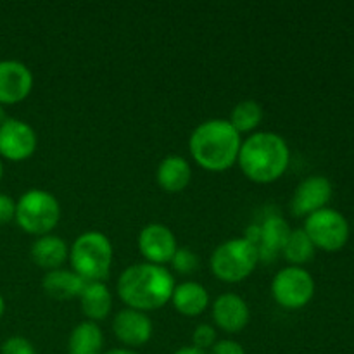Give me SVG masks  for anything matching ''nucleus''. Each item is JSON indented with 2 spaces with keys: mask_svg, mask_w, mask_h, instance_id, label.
I'll return each instance as SVG.
<instances>
[{
  "mask_svg": "<svg viewBox=\"0 0 354 354\" xmlns=\"http://www.w3.org/2000/svg\"><path fill=\"white\" fill-rule=\"evenodd\" d=\"M332 197V183L328 178L320 175L308 176L294 190L290 201V211L294 216H310L317 211L324 209Z\"/></svg>",
  "mask_w": 354,
  "mask_h": 354,
  "instance_id": "4468645a",
  "label": "nucleus"
},
{
  "mask_svg": "<svg viewBox=\"0 0 354 354\" xmlns=\"http://www.w3.org/2000/svg\"><path fill=\"white\" fill-rule=\"evenodd\" d=\"M0 354H37L33 342L21 335L7 337L0 346Z\"/></svg>",
  "mask_w": 354,
  "mask_h": 354,
  "instance_id": "a878e982",
  "label": "nucleus"
},
{
  "mask_svg": "<svg viewBox=\"0 0 354 354\" xmlns=\"http://www.w3.org/2000/svg\"><path fill=\"white\" fill-rule=\"evenodd\" d=\"M289 234L290 227L282 216H268L263 223H259V242L256 245L259 261L270 263L279 258Z\"/></svg>",
  "mask_w": 354,
  "mask_h": 354,
  "instance_id": "2eb2a0df",
  "label": "nucleus"
},
{
  "mask_svg": "<svg viewBox=\"0 0 354 354\" xmlns=\"http://www.w3.org/2000/svg\"><path fill=\"white\" fill-rule=\"evenodd\" d=\"M113 332L124 348L135 351V348H142L151 341L154 325L147 313L124 308L113 318Z\"/></svg>",
  "mask_w": 354,
  "mask_h": 354,
  "instance_id": "ddd939ff",
  "label": "nucleus"
},
{
  "mask_svg": "<svg viewBox=\"0 0 354 354\" xmlns=\"http://www.w3.org/2000/svg\"><path fill=\"white\" fill-rule=\"evenodd\" d=\"M232 127L239 131V133H251L256 128L259 127V123L263 121V107L261 104L256 102L252 99L241 100L237 106L232 109L230 118H228Z\"/></svg>",
  "mask_w": 354,
  "mask_h": 354,
  "instance_id": "4be33fe9",
  "label": "nucleus"
},
{
  "mask_svg": "<svg viewBox=\"0 0 354 354\" xmlns=\"http://www.w3.org/2000/svg\"><path fill=\"white\" fill-rule=\"evenodd\" d=\"M3 178V165H2V159H0V182Z\"/></svg>",
  "mask_w": 354,
  "mask_h": 354,
  "instance_id": "473e14b6",
  "label": "nucleus"
},
{
  "mask_svg": "<svg viewBox=\"0 0 354 354\" xmlns=\"http://www.w3.org/2000/svg\"><path fill=\"white\" fill-rule=\"evenodd\" d=\"M30 254L35 265L52 272V270L62 268V265L68 261L69 245L59 235H41L31 244Z\"/></svg>",
  "mask_w": 354,
  "mask_h": 354,
  "instance_id": "f3484780",
  "label": "nucleus"
},
{
  "mask_svg": "<svg viewBox=\"0 0 354 354\" xmlns=\"http://www.w3.org/2000/svg\"><path fill=\"white\" fill-rule=\"evenodd\" d=\"M102 354H138V353H135L133 349L116 348V349H109V351H106V353H102Z\"/></svg>",
  "mask_w": 354,
  "mask_h": 354,
  "instance_id": "c756f323",
  "label": "nucleus"
},
{
  "mask_svg": "<svg viewBox=\"0 0 354 354\" xmlns=\"http://www.w3.org/2000/svg\"><path fill=\"white\" fill-rule=\"evenodd\" d=\"M272 296L286 310H301L315 296V280L303 266H286L272 280Z\"/></svg>",
  "mask_w": 354,
  "mask_h": 354,
  "instance_id": "0eeeda50",
  "label": "nucleus"
},
{
  "mask_svg": "<svg viewBox=\"0 0 354 354\" xmlns=\"http://www.w3.org/2000/svg\"><path fill=\"white\" fill-rule=\"evenodd\" d=\"M6 120H7V114H6V107L2 106V104H0V127H2L3 123H6Z\"/></svg>",
  "mask_w": 354,
  "mask_h": 354,
  "instance_id": "7c9ffc66",
  "label": "nucleus"
},
{
  "mask_svg": "<svg viewBox=\"0 0 354 354\" xmlns=\"http://www.w3.org/2000/svg\"><path fill=\"white\" fill-rule=\"evenodd\" d=\"M113 244L99 230L83 232L69 248L71 270L85 282H106L113 268Z\"/></svg>",
  "mask_w": 354,
  "mask_h": 354,
  "instance_id": "20e7f679",
  "label": "nucleus"
},
{
  "mask_svg": "<svg viewBox=\"0 0 354 354\" xmlns=\"http://www.w3.org/2000/svg\"><path fill=\"white\" fill-rule=\"evenodd\" d=\"M290 162V151L283 137L273 131H256L241 145L237 165L251 182L266 185L282 178Z\"/></svg>",
  "mask_w": 354,
  "mask_h": 354,
  "instance_id": "7ed1b4c3",
  "label": "nucleus"
},
{
  "mask_svg": "<svg viewBox=\"0 0 354 354\" xmlns=\"http://www.w3.org/2000/svg\"><path fill=\"white\" fill-rule=\"evenodd\" d=\"M3 313H6V299H3V296L0 294V318L3 317Z\"/></svg>",
  "mask_w": 354,
  "mask_h": 354,
  "instance_id": "2f4dec72",
  "label": "nucleus"
},
{
  "mask_svg": "<svg viewBox=\"0 0 354 354\" xmlns=\"http://www.w3.org/2000/svg\"><path fill=\"white\" fill-rule=\"evenodd\" d=\"M38 137L30 123L17 118H7L0 127V158L12 162H21L35 154Z\"/></svg>",
  "mask_w": 354,
  "mask_h": 354,
  "instance_id": "1a4fd4ad",
  "label": "nucleus"
},
{
  "mask_svg": "<svg viewBox=\"0 0 354 354\" xmlns=\"http://www.w3.org/2000/svg\"><path fill=\"white\" fill-rule=\"evenodd\" d=\"M173 354H207V353L203 351V349L194 348V346H183V348L176 349V351Z\"/></svg>",
  "mask_w": 354,
  "mask_h": 354,
  "instance_id": "c85d7f7f",
  "label": "nucleus"
},
{
  "mask_svg": "<svg viewBox=\"0 0 354 354\" xmlns=\"http://www.w3.org/2000/svg\"><path fill=\"white\" fill-rule=\"evenodd\" d=\"M104 334L95 322H82L71 330L68 354H102Z\"/></svg>",
  "mask_w": 354,
  "mask_h": 354,
  "instance_id": "412c9836",
  "label": "nucleus"
},
{
  "mask_svg": "<svg viewBox=\"0 0 354 354\" xmlns=\"http://www.w3.org/2000/svg\"><path fill=\"white\" fill-rule=\"evenodd\" d=\"M85 283L86 282L82 277L76 275L73 270L66 268L47 272L44 280H41V287H44L45 294L55 301L76 299L82 294Z\"/></svg>",
  "mask_w": 354,
  "mask_h": 354,
  "instance_id": "aec40b11",
  "label": "nucleus"
},
{
  "mask_svg": "<svg viewBox=\"0 0 354 354\" xmlns=\"http://www.w3.org/2000/svg\"><path fill=\"white\" fill-rule=\"evenodd\" d=\"M169 303L182 317H201L209 306V294L203 283L187 280L175 286Z\"/></svg>",
  "mask_w": 354,
  "mask_h": 354,
  "instance_id": "dca6fc26",
  "label": "nucleus"
},
{
  "mask_svg": "<svg viewBox=\"0 0 354 354\" xmlns=\"http://www.w3.org/2000/svg\"><path fill=\"white\" fill-rule=\"evenodd\" d=\"M80 308L88 322H102L113 310V294L106 282H86L80 294Z\"/></svg>",
  "mask_w": 354,
  "mask_h": 354,
  "instance_id": "6ab92c4d",
  "label": "nucleus"
},
{
  "mask_svg": "<svg viewBox=\"0 0 354 354\" xmlns=\"http://www.w3.org/2000/svg\"><path fill=\"white\" fill-rule=\"evenodd\" d=\"M218 342L216 328L209 324H201L194 328L192 334V346L197 349H203L207 353V349L213 348Z\"/></svg>",
  "mask_w": 354,
  "mask_h": 354,
  "instance_id": "393cba45",
  "label": "nucleus"
},
{
  "mask_svg": "<svg viewBox=\"0 0 354 354\" xmlns=\"http://www.w3.org/2000/svg\"><path fill=\"white\" fill-rule=\"evenodd\" d=\"M61 220V204L48 190L30 189L16 201L14 221L26 234L41 237L52 234Z\"/></svg>",
  "mask_w": 354,
  "mask_h": 354,
  "instance_id": "39448f33",
  "label": "nucleus"
},
{
  "mask_svg": "<svg viewBox=\"0 0 354 354\" xmlns=\"http://www.w3.org/2000/svg\"><path fill=\"white\" fill-rule=\"evenodd\" d=\"M304 232L313 242L315 249L327 252L341 251L349 239V225L339 211L324 209L310 214L304 221Z\"/></svg>",
  "mask_w": 354,
  "mask_h": 354,
  "instance_id": "6e6552de",
  "label": "nucleus"
},
{
  "mask_svg": "<svg viewBox=\"0 0 354 354\" xmlns=\"http://www.w3.org/2000/svg\"><path fill=\"white\" fill-rule=\"evenodd\" d=\"M211 317L214 328H220L225 334H239L249 325L251 310L239 294L225 292L211 304Z\"/></svg>",
  "mask_w": 354,
  "mask_h": 354,
  "instance_id": "f8f14e48",
  "label": "nucleus"
},
{
  "mask_svg": "<svg viewBox=\"0 0 354 354\" xmlns=\"http://www.w3.org/2000/svg\"><path fill=\"white\" fill-rule=\"evenodd\" d=\"M207 354H245V349L242 348L241 342L234 341V339H221Z\"/></svg>",
  "mask_w": 354,
  "mask_h": 354,
  "instance_id": "cd10ccee",
  "label": "nucleus"
},
{
  "mask_svg": "<svg viewBox=\"0 0 354 354\" xmlns=\"http://www.w3.org/2000/svg\"><path fill=\"white\" fill-rule=\"evenodd\" d=\"M169 265L173 266L176 273L180 275H192L199 268V256L189 248H178L176 252L173 254Z\"/></svg>",
  "mask_w": 354,
  "mask_h": 354,
  "instance_id": "b1692460",
  "label": "nucleus"
},
{
  "mask_svg": "<svg viewBox=\"0 0 354 354\" xmlns=\"http://www.w3.org/2000/svg\"><path fill=\"white\" fill-rule=\"evenodd\" d=\"M282 256L290 263V266H303L315 256V245L303 228L290 230L286 244H283Z\"/></svg>",
  "mask_w": 354,
  "mask_h": 354,
  "instance_id": "5701e85b",
  "label": "nucleus"
},
{
  "mask_svg": "<svg viewBox=\"0 0 354 354\" xmlns=\"http://www.w3.org/2000/svg\"><path fill=\"white\" fill-rule=\"evenodd\" d=\"M192 168L182 156H168L162 159L156 169V182L165 192L178 194L190 185Z\"/></svg>",
  "mask_w": 354,
  "mask_h": 354,
  "instance_id": "a211bd4d",
  "label": "nucleus"
},
{
  "mask_svg": "<svg viewBox=\"0 0 354 354\" xmlns=\"http://www.w3.org/2000/svg\"><path fill=\"white\" fill-rule=\"evenodd\" d=\"M16 216V201L7 194L0 192V227L10 223Z\"/></svg>",
  "mask_w": 354,
  "mask_h": 354,
  "instance_id": "bb28decb",
  "label": "nucleus"
},
{
  "mask_svg": "<svg viewBox=\"0 0 354 354\" xmlns=\"http://www.w3.org/2000/svg\"><path fill=\"white\" fill-rule=\"evenodd\" d=\"M33 73L24 62L14 59L0 61V104L14 106L28 99L33 90Z\"/></svg>",
  "mask_w": 354,
  "mask_h": 354,
  "instance_id": "9d476101",
  "label": "nucleus"
},
{
  "mask_svg": "<svg viewBox=\"0 0 354 354\" xmlns=\"http://www.w3.org/2000/svg\"><path fill=\"white\" fill-rule=\"evenodd\" d=\"M137 244L145 263L159 266H165L166 263L171 261L173 254L178 249L175 234L162 223L145 225L138 234Z\"/></svg>",
  "mask_w": 354,
  "mask_h": 354,
  "instance_id": "9b49d317",
  "label": "nucleus"
},
{
  "mask_svg": "<svg viewBox=\"0 0 354 354\" xmlns=\"http://www.w3.org/2000/svg\"><path fill=\"white\" fill-rule=\"evenodd\" d=\"M258 263V249L244 237H239L225 241L214 249L209 258V268L221 282L239 283L254 272Z\"/></svg>",
  "mask_w": 354,
  "mask_h": 354,
  "instance_id": "423d86ee",
  "label": "nucleus"
},
{
  "mask_svg": "<svg viewBox=\"0 0 354 354\" xmlns=\"http://www.w3.org/2000/svg\"><path fill=\"white\" fill-rule=\"evenodd\" d=\"M175 286V277L166 266L135 263L120 275L116 292L127 308L149 313L171 301Z\"/></svg>",
  "mask_w": 354,
  "mask_h": 354,
  "instance_id": "f257e3e1",
  "label": "nucleus"
},
{
  "mask_svg": "<svg viewBox=\"0 0 354 354\" xmlns=\"http://www.w3.org/2000/svg\"><path fill=\"white\" fill-rule=\"evenodd\" d=\"M242 138L228 120H207L196 127L189 149L196 165L211 173H223L237 162Z\"/></svg>",
  "mask_w": 354,
  "mask_h": 354,
  "instance_id": "f03ea898",
  "label": "nucleus"
}]
</instances>
